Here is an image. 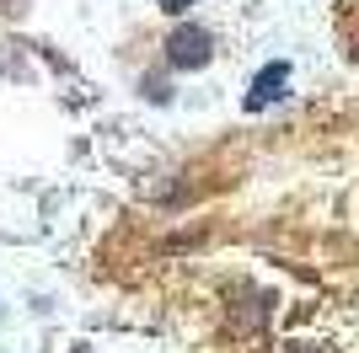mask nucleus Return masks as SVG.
<instances>
[{
    "label": "nucleus",
    "mask_w": 359,
    "mask_h": 353,
    "mask_svg": "<svg viewBox=\"0 0 359 353\" xmlns=\"http://www.w3.org/2000/svg\"><path fill=\"white\" fill-rule=\"evenodd\" d=\"M145 97H150V102H166L172 91H166V81H161V75H150V81H145Z\"/></svg>",
    "instance_id": "obj_3"
},
{
    "label": "nucleus",
    "mask_w": 359,
    "mask_h": 353,
    "mask_svg": "<svg viewBox=\"0 0 359 353\" xmlns=\"http://www.w3.org/2000/svg\"><path fill=\"white\" fill-rule=\"evenodd\" d=\"M285 353H322V348H316V342H290Z\"/></svg>",
    "instance_id": "obj_5"
},
{
    "label": "nucleus",
    "mask_w": 359,
    "mask_h": 353,
    "mask_svg": "<svg viewBox=\"0 0 359 353\" xmlns=\"http://www.w3.org/2000/svg\"><path fill=\"white\" fill-rule=\"evenodd\" d=\"M210 59H215L210 27H198V22L172 27V38H166V64H172V70H204Z\"/></svg>",
    "instance_id": "obj_1"
},
{
    "label": "nucleus",
    "mask_w": 359,
    "mask_h": 353,
    "mask_svg": "<svg viewBox=\"0 0 359 353\" xmlns=\"http://www.w3.org/2000/svg\"><path fill=\"white\" fill-rule=\"evenodd\" d=\"M285 86H290V64H285V59L263 64V70H257V81H252V91H247V113H263L269 102H279V97H285Z\"/></svg>",
    "instance_id": "obj_2"
},
{
    "label": "nucleus",
    "mask_w": 359,
    "mask_h": 353,
    "mask_svg": "<svg viewBox=\"0 0 359 353\" xmlns=\"http://www.w3.org/2000/svg\"><path fill=\"white\" fill-rule=\"evenodd\" d=\"M156 6H161L166 16H182V11H188V6H194V0H156Z\"/></svg>",
    "instance_id": "obj_4"
}]
</instances>
